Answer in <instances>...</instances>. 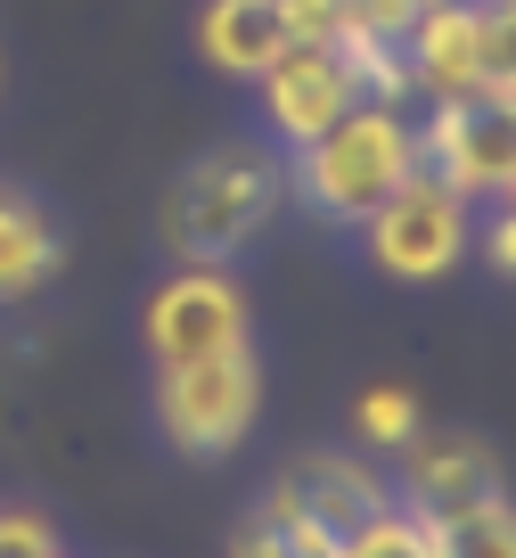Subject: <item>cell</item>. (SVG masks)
<instances>
[{
	"label": "cell",
	"mask_w": 516,
	"mask_h": 558,
	"mask_svg": "<svg viewBox=\"0 0 516 558\" xmlns=\"http://www.w3.org/2000/svg\"><path fill=\"white\" fill-rule=\"evenodd\" d=\"M287 41L295 34H287V9H279V0H206V9H197V50H206V66L246 74V83H255Z\"/></svg>",
	"instance_id": "cell-11"
},
{
	"label": "cell",
	"mask_w": 516,
	"mask_h": 558,
	"mask_svg": "<svg viewBox=\"0 0 516 558\" xmlns=\"http://www.w3.org/2000/svg\"><path fill=\"white\" fill-rule=\"evenodd\" d=\"M287 197V157L262 140H222L164 197V246L181 263H230Z\"/></svg>",
	"instance_id": "cell-2"
},
{
	"label": "cell",
	"mask_w": 516,
	"mask_h": 558,
	"mask_svg": "<svg viewBox=\"0 0 516 558\" xmlns=\"http://www.w3.org/2000/svg\"><path fill=\"white\" fill-rule=\"evenodd\" d=\"M402 58H410L418 99H459V90H483V0H434L418 9V25L402 34Z\"/></svg>",
	"instance_id": "cell-10"
},
{
	"label": "cell",
	"mask_w": 516,
	"mask_h": 558,
	"mask_svg": "<svg viewBox=\"0 0 516 558\" xmlns=\"http://www.w3.org/2000/svg\"><path fill=\"white\" fill-rule=\"evenodd\" d=\"M328 558H434V542H427V518L385 509V518H369L361 534H344Z\"/></svg>",
	"instance_id": "cell-15"
},
{
	"label": "cell",
	"mask_w": 516,
	"mask_h": 558,
	"mask_svg": "<svg viewBox=\"0 0 516 558\" xmlns=\"http://www.w3.org/2000/svg\"><path fill=\"white\" fill-rule=\"evenodd\" d=\"M0 558H66V550L41 509H0Z\"/></svg>",
	"instance_id": "cell-17"
},
{
	"label": "cell",
	"mask_w": 516,
	"mask_h": 558,
	"mask_svg": "<svg viewBox=\"0 0 516 558\" xmlns=\"http://www.w3.org/2000/svg\"><path fill=\"white\" fill-rule=\"evenodd\" d=\"M255 83H262V123H271L279 148H304L336 116L361 107V74L344 58V41H287Z\"/></svg>",
	"instance_id": "cell-7"
},
{
	"label": "cell",
	"mask_w": 516,
	"mask_h": 558,
	"mask_svg": "<svg viewBox=\"0 0 516 558\" xmlns=\"http://www.w3.org/2000/svg\"><path fill=\"white\" fill-rule=\"evenodd\" d=\"M434 558H516V501L508 493H483V501L451 509V518H427Z\"/></svg>",
	"instance_id": "cell-13"
},
{
	"label": "cell",
	"mask_w": 516,
	"mask_h": 558,
	"mask_svg": "<svg viewBox=\"0 0 516 558\" xmlns=\"http://www.w3.org/2000/svg\"><path fill=\"white\" fill-rule=\"evenodd\" d=\"M58 271V222L50 206H34L25 190H0V304L34 296Z\"/></svg>",
	"instance_id": "cell-12"
},
{
	"label": "cell",
	"mask_w": 516,
	"mask_h": 558,
	"mask_svg": "<svg viewBox=\"0 0 516 558\" xmlns=\"http://www.w3.org/2000/svg\"><path fill=\"white\" fill-rule=\"evenodd\" d=\"M361 246L385 279H443L476 246V197H459L443 173L418 165L385 206L361 214Z\"/></svg>",
	"instance_id": "cell-4"
},
{
	"label": "cell",
	"mask_w": 516,
	"mask_h": 558,
	"mask_svg": "<svg viewBox=\"0 0 516 558\" xmlns=\"http://www.w3.org/2000/svg\"><path fill=\"white\" fill-rule=\"evenodd\" d=\"M230 558H304V550H295V542L279 534V525L262 518V509H246V518L230 525Z\"/></svg>",
	"instance_id": "cell-18"
},
{
	"label": "cell",
	"mask_w": 516,
	"mask_h": 558,
	"mask_svg": "<svg viewBox=\"0 0 516 558\" xmlns=\"http://www.w3.org/2000/svg\"><path fill=\"white\" fill-rule=\"evenodd\" d=\"M410 173H418V116L378 99L336 116L320 140L287 148V197H304L320 222H344V230H361V214L385 206Z\"/></svg>",
	"instance_id": "cell-1"
},
{
	"label": "cell",
	"mask_w": 516,
	"mask_h": 558,
	"mask_svg": "<svg viewBox=\"0 0 516 558\" xmlns=\"http://www.w3.org/2000/svg\"><path fill=\"white\" fill-rule=\"evenodd\" d=\"M418 9H434V0H353V25H361V34H410L418 25Z\"/></svg>",
	"instance_id": "cell-19"
},
{
	"label": "cell",
	"mask_w": 516,
	"mask_h": 558,
	"mask_svg": "<svg viewBox=\"0 0 516 558\" xmlns=\"http://www.w3.org/2000/svg\"><path fill=\"white\" fill-rule=\"evenodd\" d=\"M483 90L516 99V0H483Z\"/></svg>",
	"instance_id": "cell-16"
},
{
	"label": "cell",
	"mask_w": 516,
	"mask_h": 558,
	"mask_svg": "<svg viewBox=\"0 0 516 558\" xmlns=\"http://www.w3.org/2000/svg\"><path fill=\"white\" fill-rule=\"evenodd\" d=\"M139 337H148L156 369L197 362V353H230V345H246V288L230 279V263H181L148 296Z\"/></svg>",
	"instance_id": "cell-6"
},
{
	"label": "cell",
	"mask_w": 516,
	"mask_h": 558,
	"mask_svg": "<svg viewBox=\"0 0 516 558\" xmlns=\"http://www.w3.org/2000/svg\"><path fill=\"white\" fill-rule=\"evenodd\" d=\"M271 493L295 509V518H311L328 542L361 534L369 518H385V509H394V476L361 469L353 452H304V460H287Z\"/></svg>",
	"instance_id": "cell-9"
},
{
	"label": "cell",
	"mask_w": 516,
	"mask_h": 558,
	"mask_svg": "<svg viewBox=\"0 0 516 558\" xmlns=\"http://www.w3.org/2000/svg\"><path fill=\"white\" fill-rule=\"evenodd\" d=\"M394 460H402L394 469V509H410V518H451V509L483 501V493H508L483 436H427V427H418Z\"/></svg>",
	"instance_id": "cell-8"
},
{
	"label": "cell",
	"mask_w": 516,
	"mask_h": 558,
	"mask_svg": "<svg viewBox=\"0 0 516 558\" xmlns=\"http://www.w3.org/2000/svg\"><path fill=\"white\" fill-rule=\"evenodd\" d=\"M262 418V362H255V337L230 353H197V362H172L156 369V427L172 436V452L189 460H222L255 436Z\"/></svg>",
	"instance_id": "cell-3"
},
{
	"label": "cell",
	"mask_w": 516,
	"mask_h": 558,
	"mask_svg": "<svg viewBox=\"0 0 516 558\" xmlns=\"http://www.w3.org/2000/svg\"><path fill=\"white\" fill-rule=\"evenodd\" d=\"M483 255H492V263H500V271H508V279H516V206H500V214H492V222H483Z\"/></svg>",
	"instance_id": "cell-20"
},
{
	"label": "cell",
	"mask_w": 516,
	"mask_h": 558,
	"mask_svg": "<svg viewBox=\"0 0 516 558\" xmlns=\"http://www.w3.org/2000/svg\"><path fill=\"white\" fill-rule=\"evenodd\" d=\"M410 436H418V395L410 386H361V395H353V444L402 452Z\"/></svg>",
	"instance_id": "cell-14"
},
{
	"label": "cell",
	"mask_w": 516,
	"mask_h": 558,
	"mask_svg": "<svg viewBox=\"0 0 516 558\" xmlns=\"http://www.w3.org/2000/svg\"><path fill=\"white\" fill-rule=\"evenodd\" d=\"M418 165L443 173L459 197H500L516 181V99L508 90H459V99H427L418 116Z\"/></svg>",
	"instance_id": "cell-5"
}]
</instances>
